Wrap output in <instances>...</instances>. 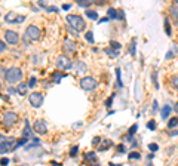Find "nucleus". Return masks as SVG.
Instances as JSON below:
<instances>
[{"label":"nucleus","instance_id":"nucleus-8","mask_svg":"<svg viewBox=\"0 0 178 166\" xmlns=\"http://www.w3.org/2000/svg\"><path fill=\"white\" fill-rule=\"evenodd\" d=\"M71 61H70V58L66 55H61L56 58V67L58 68H62V70H68V68H71Z\"/></svg>","mask_w":178,"mask_h":166},{"label":"nucleus","instance_id":"nucleus-41","mask_svg":"<svg viewBox=\"0 0 178 166\" xmlns=\"http://www.w3.org/2000/svg\"><path fill=\"white\" fill-rule=\"evenodd\" d=\"M8 163H9V159H5V157H3V159H2V160H0V165H8Z\"/></svg>","mask_w":178,"mask_h":166},{"label":"nucleus","instance_id":"nucleus-15","mask_svg":"<svg viewBox=\"0 0 178 166\" xmlns=\"http://www.w3.org/2000/svg\"><path fill=\"white\" fill-rule=\"evenodd\" d=\"M64 76H67V73H59V71H54V73H52V80H54L55 83H59V82H61V79L64 77Z\"/></svg>","mask_w":178,"mask_h":166},{"label":"nucleus","instance_id":"nucleus-50","mask_svg":"<svg viewBox=\"0 0 178 166\" xmlns=\"http://www.w3.org/2000/svg\"><path fill=\"white\" fill-rule=\"evenodd\" d=\"M169 135L171 136H175V135H178V131H172V132H169Z\"/></svg>","mask_w":178,"mask_h":166},{"label":"nucleus","instance_id":"nucleus-22","mask_svg":"<svg viewBox=\"0 0 178 166\" xmlns=\"http://www.w3.org/2000/svg\"><path fill=\"white\" fill-rule=\"evenodd\" d=\"M165 31H166L168 36L172 34V31H171V24H169V18H165Z\"/></svg>","mask_w":178,"mask_h":166},{"label":"nucleus","instance_id":"nucleus-38","mask_svg":"<svg viewBox=\"0 0 178 166\" xmlns=\"http://www.w3.org/2000/svg\"><path fill=\"white\" fill-rule=\"evenodd\" d=\"M135 43H137V40L134 39L131 42V55H135Z\"/></svg>","mask_w":178,"mask_h":166},{"label":"nucleus","instance_id":"nucleus-25","mask_svg":"<svg viewBox=\"0 0 178 166\" xmlns=\"http://www.w3.org/2000/svg\"><path fill=\"white\" fill-rule=\"evenodd\" d=\"M116 76H117V85L123 86L122 85V73H120V68H116Z\"/></svg>","mask_w":178,"mask_h":166},{"label":"nucleus","instance_id":"nucleus-32","mask_svg":"<svg viewBox=\"0 0 178 166\" xmlns=\"http://www.w3.org/2000/svg\"><path fill=\"white\" fill-rule=\"evenodd\" d=\"M171 85H172V88L175 89V90H178V76H177V77H174V79H172Z\"/></svg>","mask_w":178,"mask_h":166},{"label":"nucleus","instance_id":"nucleus-19","mask_svg":"<svg viewBox=\"0 0 178 166\" xmlns=\"http://www.w3.org/2000/svg\"><path fill=\"white\" fill-rule=\"evenodd\" d=\"M86 16H88L89 19H98V13L95 11H86Z\"/></svg>","mask_w":178,"mask_h":166},{"label":"nucleus","instance_id":"nucleus-52","mask_svg":"<svg viewBox=\"0 0 178 166\" xmlns=\"http://www.w3.org/2000/svg\"><path fill=\"white\" fill-rule=\"evenodd\" d=\"M107 21H109V18H101L100 19V22H107Z\"/></svg>","mask_w":178,"mask_h":166},{"label":"nucleus","instance_id":"nucleus-45","mask_svg":"<svg viewBox=\"0 0 178 166\" xmlns=\"http://www.w3.org/2000/svg\"><path fill=\"white\" fill-rule=\"evenodd\" d=\"M119 12V18L117 19H125V15H123V11H117Z\"/></svg>","mask_w":178,"mask_h":166},{"label":"nucleus","instance_id":"nucleus-1","mask_svg":"<svg viewBox=\"0 0 178 166\" xmlns=\"http://www.w3.org/2000/svg\"><path fill=\"white\" fill-rule=\"evenodd\" d=\"M16 143H18V140H15V138H5L3 135H0V153L2 154H6V153H9L12 150H15L16 148Z\"/></svg>","mask_w":178,"mask_h":166},{"label":"nucleus","instance_id":"nucleus-3","mask_svg":"<svg viewBox=\"0 0 178 166\" xmlns=\"http://www.w3.org/2000/svg\"><path fill=\"white\" fill-rule=\"evenodd\" d=\"M5 79L8 83H18L22 79V71L18 67H11L6 73H5Z\"/></svg>","mask_w":178,"mask_h":166},{"label":"nucleus","instance_id":"nucleus-47","mask_svg":"<svg viewBox=\"0 0 178 166\" xmlns=\"http://www.w3.org/2000/svg\"><path fill=\"white\" fill-rule=\"evenodd\" d=\"M119 151H126V147H125V145H119Z\"/></svg>","mask_w":178,"mask_h":166},{"label":"nucleus","instance_id":"nucleus-13","mask_svg":"<svg viewBox=\"0 0 178 166\" xmlns=\"http://www.w3.org/2000/svg\"><path fill=\"white\" fill-rule=\"evenodd\" d=\"M172 110H174L172 107H169V105H165V107L160 110V117L166 120L168 117H169V114H171V111H172Z\"/></svg>","mask_w":178,"mask_h":166},{"label":"nucleus","instance_id":"nucleus-55","mask_svg":"<svg viewBox=\"0 0 178 166\" xmlns=\"http://www.w3.org/2000/svg\"><path fill=\"white\" fill-rule=\"evenodd\" d=\"M175 6H178V0H177V2H175Z\"/></svg>","mask_w":178,"mask_h":166},{"label":"nucleus","instance_id":"nucleus-5","mask_svg":"<svg viewBox=\"0 0 178 166\" xmlns=\"http://www.w3.org/2000/svg\"><path fill=\"white\" fill-rule=\"evenodd\" d=\"M18 122V114L16 113H6L5 116H3V120H2V125H3V128H12L15 123Z\"/></svg>","mask_w":178,"mask_h":166},{"label":"nucleus","instance_id":"nucleus-26","mask_svg":"<svg viewBox=\"0 0 178 166\" xmlns=\"http://www.w3.org/2000/svg\"><path fill=\"white\" fill-rule=\"evenodd\" d=\"M175 52H177V51H175V46H172V48H171V51H169V52L166 54V59H168V61H169L172 56L175 55Z\"/></svg>","mask_w":178,"mask_h":166},{"label":"nucleus","instance_id":"nucleus-48","mask_svg":"<svg viewBox=\"0 0 178 166\" xmlns=\"http://www.w3.org/2000/svg\"><path fill=\"white\" fill-rule=\"evenodd\" d=\"M70 8H71V5H64V6H62V9H64V11H68Z\"/></svg>","mask_w":178,"mask_h":166},{"label":"nucleus","instance_id":"nucleus-49","mask_svg":"<svg viewBox=\"0 0 178 166\" xmlns=\"http://www.w3.org/2000/svg\"><path fill=\"white\" fill-rule=\"evenodd\" d=\"M174 111L178 114V102H175V104H174Z\"/></svg>","mask_w":178,"mask_h":166},{"label":"nucleus","instance_id":"nucleus-24","mask_svg":"<svg viewBox=\"0 0 178 166\" xmlns=\"http://www.w3.org/2000/svg\"><path fill=\"white\" fill-rule=\"evenodd\" d=\"M77 153H79V147L77 145H73V147L70 148V157H76Z\"/></svg>","mask_w":178,"mask_h":166},{"label":"nucleus","instance_id":"nucleus-23","mask_svg":"<svg viewBox=\"0 0 178 166\" xmlns=\"http://www.w3.org/2000/svg\"><path fill=\"white\" fill-rule=\"evenodd\" d=\"M137 131H138V125L135 123V125H132V126L129 128V131H128V136H132V135L137 132Z\"/></svg>","mask_w":178,"mask_h":166},{"label":"nucleus","instance_id":"nucleus-37","mask_svg":"<svg viewBox=\"0 0 178 166\" xmlns=\"http://www.w3.org/2000/svg\"><path fill=\"white\" fill-rule=\"evenodd\" d=\"M28 86H30V88L36 86V77H34V76H31V77H30V80H28Z\"/></svg>","mask_w":178,"mask_h":166},{"label":"nucleus","instance_id":"nucleus-18","mask_svg":"<svg viewBox=\"0 0 178 166\" xmlns=\"http://www.w3.org/2000/svg\"><path fill=\"white\" fill-rule=\"evenodd\" d=\"M111 145H113V143H111L110 140H105V141L102 143V145H100V151H105L107 148H110Z\"/></svg>","mask_w":178,"mask_h":166},{"label":"nucleus","instance_id":"nucleus-20","mask_svg":"<svg viewBox=\"0 0 178 166\" xmlns=\"http://www.w3.org/2000/svg\"><path fill=\"white\" fill-rule=\"evenodd\" d=\"M177 125H178V117H172V119H169V122H168V128L172 129V128H175Z\"/></svg>","mask_w":178,"mask_h":166},{"label":"nucleus","instance_id":"nucleus-46","mask_svg":"<svg viewBox=\"0 0 178 166\" xmlns=\"http://www.w3.org/2000/svg\"><path fill=\"white\" fill-rule=\"evenodd\" d=\"M98 141H100V138H98V136H95V138L92 140V144H94V145H97V143H98Z\"/></svg>","mask_w":178,"mask_h":166},{"label":"nucleus","instance_id":"nucleus-54","mask_svg":"<svg viewBox=\"0 0 178 166\" xmlns=\"http://www.w3.org/2000/svg\"><path fill=\"white\" fill-rule=\"evenodd\" d=\"M110 166H120V165H113V163H111V165Z\"/></svg>","mask_w":178,"mask_h":166},{"label":"nucleus","instance_id":"nucleus-4","mask_svg":"<svg viewBox=\"0 0 178 166\" xmlns=\"http://www.w3.org/2000/svg\"><path fill=\"white\" fill-rule=\"evenodd\" d=\"M97 86H98V82L94 77L86 76V77H83L80 80V88L83 90H94V89H97Z\"/></svg>","mask_w":178,"mask_h":166},{"label":"nucleus","instance_id":"nucleus-9","mask_svg":"<svg viewBox=\"0 0 178 166\" xmlns=\"http://www.w3.org/2000/svg\"><path fill=\"white\" fill-rule=\"evenodd\" d=\"M5 39H6L8 43H11V44H16L20 42L18 33H15V31H12V30H6V31H5Z\"/></svg>","mask_w":178,"mask_h":166},{"label":"nucleus","instance_id":"nucleus-17","mask_svg":"<svg viewBox=\"0 0 178 166\" xmlns=\"http://www.w3.org/2000/svg\"><path fill=\"white\" fill-rule=\"evenodd\" d=\"M107 13H109V18H111V19H117V18H119V12L116 11L114 8H110V9L107 11Z\"/></svg>","mask_w":178,"mask_h":166},{"label":"nucleus","instance_id":"nucleus-29","mask_svg":"<svg viewBox=\"0 0 178 166\" xmlns=\"http://www.w3.org/2000/svg\"><path fill=\"white\" fill-rule=\"evenodd\" d=\"M85 37H86V40H88L89 43H94V34H92V31H88V33L85 34Z\"/></svg>","mask_w":178,"mask_h":166},{"label":"nucleus","instance_id":"nucleus-7","mask_svg":"<svg viewBox=\"0 0 178 166\" xmlns=\"http://www.w3.org/2000/svg\"><path fill=\"white\" fill-rule=\"evenodd\" d=\"M28 101H30V104L33 105L34 108H39L43 104V94L42 92H33V94H30Z\"/></svg>","mask_w":178,"mask_h":166},{"label":"nucleus","instance_id":"nucleus-12","mask_svg":"<svg viewBox=\"0 0 178 166\" xmlns=\"http://www.w3.org/2000/svg\"><path fill=\"white\" fill-rule=\"evenodd\" d=\"M62 48H64V52L66 54H73L76 51V43L73 40H70V39H66L64 43H62Z\"/></svg>","mask_w":178,"mask_h":166},{"label":"nucleus","instance_id":"nucleus-44","mask_svg":"<svg viewBox=\"0 0 178 166\" xmlns=\"http://www.w3.org/2000/svg\"><path fill=\"white\" fill-rule=\"evenodd\" d=\"M46 9H48L49 12H58V9H56L55 6H49V8H46Z\"/></svg>","mask_w":178,"mask_h":166},{"label":"nucleus","instance_id":"nucleus-51","mask_svg":"<svg viewBox=\"0 0 178 166\" xmlns=\"http://www.w3.org/2000/svg\"><path fill=\"white\" fill-rule=\"evenodd\" d=\"M80 126H82V123H74L73 125V128H80Z\"/></svg>","mask_w":178,"mask_h":166},{"label":"nucleus","instance_id":"nucleus-11","mask_svg":"<svg viewBox=\"0 0 178 166\" xmlns=\"http://www.w3.org/2000/svg\"><path fill=\"white\" fill-rule=\"evenodd\" d=\"M25 19V16H18V13H15V12H9V13H6V16H5V21L6 22H22Z\"/></svg>","mask_w":178,"mask_h":166},{"label":"nucleus","instance_id":"nucleus-39","mask_svg":"<svg viewBox=\"0 0 178 166\" xmlns=\"http://www.w3.org/2000/svg\"><path fill=\"white\" fill-rule=\"evenodd\" d=\"M5 51H6V43L0 40V54H3Z\"/></svg>","mask_w":178,"mask_h":166},{"label":"nucleus","instance_id":"nucleus-27","mask_svg":"<svg viewBox=\"0 0 178 166\" xmlns=\"http://www.w3.org/2000/svg\"><path fill=\"white\" fill-rule=\"evenodd\" d=\"M91 3H92V2H88V0H79V2H77L79 6H83V8H88V6H91Z\"/></svg>","mask_w":178,"mask_h":166},{"label":"nucleus","instance_id":"nucleus-31","mask_svg":"<svg viewBox=\"0 0 178 166\" xmlns=\"http://www.w3.org/2000/svg\"><path fill=\"white\" fill-rule=\"evenodd\" d=\"M147 128H148L150 131H155V129H156V122H155V120H150V122L147 123Z\"/></svg>","mask_w":178,"mask_h":166},{"label":"nucleus","instance_id":"nucleus-28","mask_svg":"<svg viewBox=\"0 0 178 166\" xmlns=\"http://www.w3.org/2000/svg\"><path fill=\"white\" fill-rule=\"evenodd\" d=\"M140 157H141V154H140V153H138V151H132V153H131V154H129V159H131V160H135V159H137V160H138V159H140Z\"/></svg>","mask_w":178,"mask_h":166},{"label":"nucleus","instance_id":"nucleus-30","mask_svg":"<svg viewBox=\"0 0 178 166\" xmlns=\"http://www.w3.org/2000/svg\"><path fill=\"white\" fill-rule=\"evenodd\" d=\"M27 141H28V140H27V138H24V136L20 138V140H18V143H16V147H22L24 144H27Z\"/></svg>","mask_w":178,"mask_h":166},{"label":"nucleus","instance_id":"nucleus-43","mask_svg":"<svg viewBox=\"0 0 178 166\" xmlns=\"http://www.w3.org/2000/svg\"><path fill=\"white\" fill-rule=\"evenodd\" d=\"M157 110H159V104H157V101H153V111Z\"/></svg>","mask_w":178,"mask_h":166},{"label":"nucleus","instance_id":"nucleus-6","mask_svg":"<svg viewBox=\"0 0 178 166\" xmlns=\"http://www.w3.org/2000/svg\"><path fill=\"white\" fill-rule=\"evenodd\" d=\"M40 36H42V33H40L39 27H36V25H28V27H27V30H25V39L39 40Z\"/></svg>","mask_w":178,"mask_h":166},{"label":"nucleus","instance_id":"nucleus-53","mask_svg":"<svg viewBox=\"0 0 178 166\" xmlns=\"http://www.w3.org/2000/svg\"><path fill=\"white\" fill-rule=\"evenodd\" d=\"M52 166H61L59 163H56V162H52Z\"/></svg>","mask_w":178,"mask_h":166},{"label":"nucleus","instance_id":"nucleus-10","mask_svg":"<svg viewBox=\"0 0 178 166\" xmlns=\"http://www.w3.org/2000/svg\"><path fill=\"white\" fill-rule=\"evenodd\" d=\"M34 131L37 133H40V135H44V133H48V126H46V123L43 120H36L34 122Z\"/></svg>","mask_w":178,"mask_h":166},{"label":"nucleus","instance_id":"nucleus-40","mask_svg":"<svg viewBox=\"0 0 178 166\" xmlns=\"http://www.w3.org/2000/svg\"><path fill=\"white\" fill-rule=\"evenodd\" d=\"M85 70H86V67H85V64H79V68H77V71H82V73H85Z\"/></svg>","mask_w":178,"mask_h":166},{"label":"nucleus","instance_id":"nucleus-33","mask_svg":"<svg viewBox=\"0 0 178 166\" xmlns=\"http://www.w3.org/2000/svg\"><path fill=\"white\" fill-rule=\"evenodd\" d=\"M148 148H150V151H151V153H155V151L159 150V145L153 143V144H148Z\"/></svg>","mask_w":178,"mask_h":166},{"label":"nucleus","instance_id":"nucleus-21","mask_svg":"<svg viewBox=\"0 0 178 166\" xmlns=\"http://www.w3.org/2000/svg\"><path fill=\"white\" fill-rule=\"evenodd\" d=\"M86 160L88 162H97V156L94 151H91V153H86Z\"/></svg>","mask_w":178,"mask_h":166},{"label":"nucleus","instance_id":"nucleus-35","mask_svg":"<svg viewBox=\"0 0 178 166\" xmlns=\"http://www.w3.org/2000/svg\"><path fill=\"white\" fill-rule=\"evenodd\" d=\"M105 51V54H109L110 56H117L119 55V52L117 51H110V49H104Z\"/></svg>","mask_w":178,"mask_h":166},{"label":"nucleus","instance_id":"nucleus-42","mask_svg":"<svg viewBox=\"0 0 178 166\" xmlns=\"http://www.w3.org/2000/svg\"><path fill=\"white\" fill-rule=\"evenodd\" d=\"M113 98H114V95H111L110 98H109V100L105 101V105H107V107H110V104H111V101H113Z\"/></svg>","mask_w":178,"mask_h":166},{"label":"nucleus","instance_id":"nucleus-56","mask_svg":"<svg viewBox=\"0 0 178 166\" xmlns=\"http://www.w3.org/2000/svg\"><path fill=\"white\" fill-rule=\"evenodd\" d=\"M92 166H98V165H92Z\"/></svg>","mask_w":178,"mask_h":166},{"label":"nucleus","instance_id":"nucleus-34","mask_svg":"<svg viewBox=\"0 0 178 166\" xmlns=\"http://www.w3.org/2000/svg\"><path fill=\"white\" fill-rule=\"evenodd\" d=\"M151 79H153V83H155L156 89H159V83H157V73H156V71L151 74Z\"/></svg>","mask_w":178,"mask_h":166},{"label":"nucleus","instance_id":"nucleus-14","mask_svg":"<svg viewBox=\"0 0 178 166\" xmlns=\"http://www.w3.org/2000/svg\"><path fill=\"white\" fill-rule=\"evenodd\" d=\"M27 89H28V83H20L16 88V92L20 95H27Z\"/></svg>","mask_w":178,"mask_h":166},{"label":"nucleus","instance_id":"nucleus-16","mask_svg":"<svg viewBox=\"0 0 178 166\" xmlns=\"http://www.w3.org/2000/svg\"><path fill=\"white\" fill-rule=\"evenodd\" d=\"M24 125H25V128H24V131H22V136H24V138H28V136H31L30 123H28V120H25V122H24Z\"/></svg>","mask_w":178,"mask_h":166},{"label":"nucleus","instance_id":"nucleus-36","mask_svg":"<svg viewBox=\"0 0 178 166\" xmlns=\"http://www.w3.org/2000/svg\"><path fill=\"white\" fill-rule=\"evenodd\" d=\"M110 46L111 48H116V49H120V48H122V44L119 43V42H114V40H111L110 42Z\"/></svg>","mask_w":178,"mask_h":166},{"label":"nucleus","instance_id":"nucleus-2","mask_svg":"<svg viewBox=\"0 0 178 166\" xmlns=\"http://www.w3.org/2000/svg\"><path fill=\"white\" fill-rule=\"evenodd\" d=\"M67 22H68V25L73 28V30H76V31H83L85 30V27H86V24H85V19L82 18V16H79V15H67Z\"/></svg>","mask_w":178,"mask_h":166}]
</instances>
